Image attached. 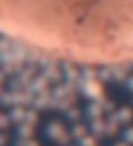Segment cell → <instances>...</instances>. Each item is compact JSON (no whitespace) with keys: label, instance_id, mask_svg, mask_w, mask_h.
<instances>
[{"label":"cell","instance_id":"6da1fadb","mask_svg":"<svg viewBox=\"0 0 133 146\" xmlns=\"http://www.w3.org/2000/svg\"><path fill=\"white\" fill-rule=\"evenodd\" d=\"M124 137H127L128 140L132 141V142H133V129H129V131H128L127 133L124 134Z\"/></svg>","mask_w":133,"mask_h":146}]
</instances>
